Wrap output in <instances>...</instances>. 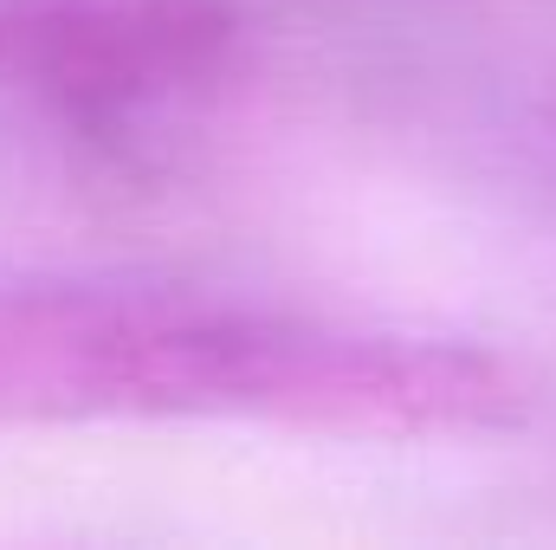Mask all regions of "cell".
<instances>
[{"label":"cell","instance_id":"7a4b0ae2","mask_svg":"<svg viewBox=\"0 0 556 550\" xmlns=\"http://www.w3.org/2000/svg\"><path fill=\"white\" fill-rule=\"evenodd\" d=\"M240 0H0V91L85 137L201 98L240 52Z\"/></svg>","mask_w":556,"mask_h":550},{"label":"cell","instance_id":"6da1fadb","mask_svg":"<svg viewBox=\"0 0 556 550\" xmlns=\"http://www.w3.org/2000/svg\"><path fill=\"white\" fill-rule=\"evenodd\" d=\"M505 357L155 285L0 278V427L260 421L330 440H479L518 427Z\"/></svg>","mask_w":556,"mask_h":550}]
</instances>
